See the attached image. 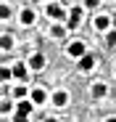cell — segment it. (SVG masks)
Listing matches in <instances>:
<instances>
[{
  "label": "cell",
  "mask_w": 116,
  "mask_h": 122,
  "mask_svg": "<svg viewBox=\"0 0 116 122\" xmlns=\"http://www.w3.org/2000/svg\"><path fill=\"white\" fill-rule=\"evenodd\" d=\"M48 16L53 19V21H66V11H63L61 3H50L48 5Z\"/></svg>",
  "instance_id": "1"
},
{
  "label": "cell",
  "mask_w": 116,
  "mask_h": 122,
  "mask_svg": "<svg viewBox=\"0 0 116 122\" xmlns=\"http://www.w3.org/2000/svg\"><path fill=\"white\" fill-rule=\"evenodd\" d=\"M66 53H69L71 58H79L82 53H87V45L82 43V40H71V43H69V48H66Z\"/></svg>",
  "instance_id": "2"
},
{
  "label": "cell",
  "mask_w": 116,
  "mask_h": 122,
  "mask_svg": "<svg viewBox=\"0 0 116 122\" xmlns=\"http://www.w3.org/2000/svg\"><path fill=\"white\" fill-rule=\"evenodd\" d=\"M32 98L29 101H21V98H18V106H16V119H27L29 114H32Z\"/></svg>",
  "instance_id": "3"
},
{
  "label": "cell",
  "mask_w": 116,
  "mask_h": 122,
  "mask_svg": "<svg viewBox=\"0 0 116 122\" xmlns=\"http://www.w3.org/2000/svg\"><path fill=\"white\" fill-rule=\"evenodd\" d=\"M79 21H82V8H71L69 16H66V27H69V29H76Z\"/></svg>",
  "instance_id": "4"
},
{
  "label": "cell",
  "mask_w": 116,
  "mask_h": 122,
  "mask_svg": "<svg viewBox=\"0 0 116 122\" xmlns=\"http://www.w3.org/2000/svg\"><path fill=\"white\" fill-rule=\"evenodd\" d=\"M111 24H113V19H111L108 13H100L98 19H95V29H98V32H108Z\"/></svg>",
  "instance_id": "5"
},
{
  "label": "cell",
  "mask_w": 116,
  "mask_h": 122,
  "mask_svg": "<svg viewBox=\"0 0 116 122\" xmlns=\"http://www.w3.org/2000/svg\"><path fill=\"white\" fill-rule=\"evenodd\" d=\"M79 69H82V72H92V69H95V56L82 53V56H79Z\"/></svg>",
  "instance_id": "6"
},
{
  "label": "cell",
  "mask_w": 116,
  "mask_h": 122,
  "mask_svg": "<svg viewBox=\"0 0 116 122\" xmlns=\"http://www.w3.org/2000/svg\"><path fill=\"white\" fill-rule=\"evenodd\" d=\"M29 69H34V72L45 69V56H42V53H34V56H29Z\"/></svg>",
  "instance_id": "7"
},
{
  "label": "cell",
  "mask_w": 116,
  "mask_h": 122,
  "mask_svg": "<svg viewBox=\"0 0 116 122\" xmlns=\"http://www.w3.org/2000/svg\"><path fill=\"white\" fill-rule=\"evenodd\" d=\"M50 101H53V106H66V104H69V93H66V90H55V93L50 96Z\"/></svg>",
  "instance_id": "8"
},
{
  "label": "cell",
  "mask_w": 116,
  "mask_h": 122,
  "mask_svg": "<svg viewBox=\"0 0 116 122\" xmlns=\"http://www.w3.org/2000/svg\"><path fill=\"white\" fill-rule=\"evenodd\" d=\"M11 72H13V77H18V80H27L29 64H24V61H18V64H13V66H11Z\"/></svg>",
  "instance_id": "9"
},
{
  "label": "cell",
  "mask_w": 116,
  "mask_h": 122,
  "mask_svg": "<svg viewBox=\"0 0 116 122\" xmlns=\"http://www.w3.org/2000/svg\"><path fill=\"white\" fill-rule=\"evenodd\" d=\"M29 98H32V104L37 106V104H45V101H48V93H45L42 88H34V90L29 93Z\"/></svg>",
  "instance_id": "10"
},
{
  "label": "cell",
  "mask_w": 116,
  "mask_h": 122,
  "mask_svg": "<svg viewBox=\"0 0 116 122\" xmlns=\"http://www.w3.org/2000/svg\"><path fill=\"white\" fill-rule=\"evenodd\" d=\"M34 19H37V16H34V11H32V8H24V11H21V19H18V21H21L24 27H32V24H34Z\"/></svg>",
  "instance_id": "11"
},
{
  "label": "cell",
  "mask_w": 116,
  "mask_h": 122,
  "mask_svg": "<svg viewBox=\"0 0 116 122\" xmlns=\"http://www.w3.org/2000/svg\"><path fill=\"white\" fill-rule=\"evenodd\" d=\"M92 96H95V98L108 96V85H106V82H92Z\"/></svg>",
  "instance_id": "12"
},
{
  "label": "cell",
  "mask_w": 116,
  "mask_h": 122,
  "mask_svg": "<svg viewBox=\"0 0 116 122\" xmlns=\"http://www.w3.org/2000/svg\"><path fill=\"white\" fill-rule=\"evenodd\" d=\"M13 48V37L11 35H3L0 37V51H11Z\"/></svg>",
  "instance_id": "13"
},
{
  "label": "cell",
  "mask_w": 116,
  "mask_h": 122,
  "mask_svg": "<svg viewBox=\"0 0 116 122\" xmlns=\"http://www.w3.org/2000/svg\"><path fill=\"white\" fill-rule=\"evenodd\" d=\"M66 29H69L66 24H55V27L50 29V35H53V37H63V35H66Z\"/></svg>",
  "instance_id": "14"
},
{
  "label": "cell",
  "mask_w": 116,
  "mask_h": 122,
  "mask_svg": "<svg viewBox=\"0 0 116 122\" xmlns=\"http://www.w3.org/2000/svg\"><path fill=\"white\" fill-rule=\"evenodd\" d=\"M8 19H11V5H0V21H8Z\"/></svg>",
  "instance_id": "15"
},
{
  "label": "cell",
  "mask_w": 116,
  "mask_h": 122,
  "mask_svg": "<svg viewBox=\"0 0 116 122\" xmlns=\"http://www.w3.org/2000/svg\"><path fill=\"white\" fill-rule=\"evenodd\" d=\"M11 77H13V72H11L8 66H0V82H8Z\"/></svg>",
  "instance_id": "16"
},
{
  "label": "cell",
  "mask_w": 116,
  "mask_h": 122,
  "mask_svg": "<svg viewBox=\"0 0 116 122\" xmlns=\"http://www.w3.org/2000/svg\"><path fill=\"white\" fill-rule=\"evenodd\" d=\"M27 93H29V90H27V85H16V88H13V98H24Z\"/></svg>",
  "instance_id": "17"
},
{
  "label": "cell",
  "mask_w": 116,
  "mask_h": 122,
  "mask_svg": "<svg viewBox=\"0 0 116 122\" xmlns=\"http://www.w3.org/2000/svg\"><path fill=\"white\" fill-rule=\"evenodd\" d=\"M106 43L108 45H116V29H108L106 32Z\"/></svg>",
  "instance_id": "18"
},
{
  "label": "cell",
  "mask_w": 116,
  "mask_h": 122,
  "mask_svg": "<svg viewBox=\"0 0 116 122\" xmlns=\"http://www.w3.org/2000/svg\"><path fill=\"white\" fill-rule=\"evenodd\" d=\"M82 5H85V8H98L100 0H82Z\"/></svg>",
  "instance_id": "19"
},
{
  "label": "cell",
  "mask_w": 116,
  "mask_h": 122,
  "mask_svg": "<svg viewBox=\"0 0 116 122\" xmlns=\"http://www.w3.org/2000/svg\"><path fill=\"white\" fill-rule=\"evenodd\" d=\"M11 106H13V104H8V101H3V104H0V114H11Z\"/></svg>",
  "instance_id": "20"
},
{
  "label": "cell",
  "mask_w": 116,
  "mask_h": 122,
  "mask_svg": "<svg viewBox=\"0 0 116 122\" xmlns=\"http://www.w3.org/2000/svg\"><path fill=\"white\" fill-rule=\"evenodd\" d=\"M32 3H40V0H32Z\"/></svg>",
  "instance_id": "21"
},
{
  "label": "cell",
  "mask_w": 116,
  "mask_h": 122,
  "mask_svg": "<svg viewBox=\"0 0 116 122\" xmlns=\"http://www.w3.org/2000/svg\"><path fill=\"white\" fill-rule=\"evenodd\" d=\"M113 72H116V69H113Z\"/></svg>",
  "instance_id": "22"
}]
</instances>
